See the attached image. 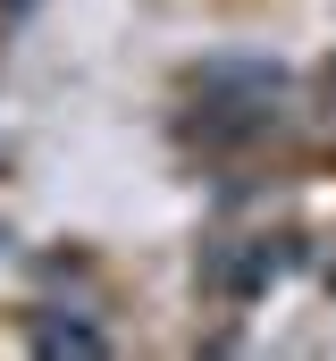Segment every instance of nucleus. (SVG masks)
I'll use <instances>...</instances> for the list:
<instances>
[{
	"label": "nucleus",
	"instance_id": "1",
	"mask_svg": "<svg viewBox=\"0 0 336 361\" xmlns=\"http://www.w3.org/2000/svg\"><path fill=\"white\" fill-rule=\"evenodd\" d=\"M34 345H42V353H101V328H84V319H42Z\"/></svg>",
	"mask_w": 336,
	"mask_h": 361
}]
</instances>
